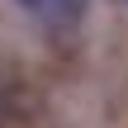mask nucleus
Returning <instances> with one entry per match:
<instances>
[{
	"mask_svg": "<svg viewBox=\"0 0 128 128\" xmlns=\"http://www.w3.org/2000/svg\"><path fill=\"white\" fill-rule=\"evenodd\" d=\"M14 5L28 10L33 19L52 24V28H66V24H76V19L86 14V0H14Z\"/></svg>",
	"mask_w": 128,
	"mask_h": 128,
	"instance_id": "obj_1",
	"label": "nucleus"
}]
</instances>
